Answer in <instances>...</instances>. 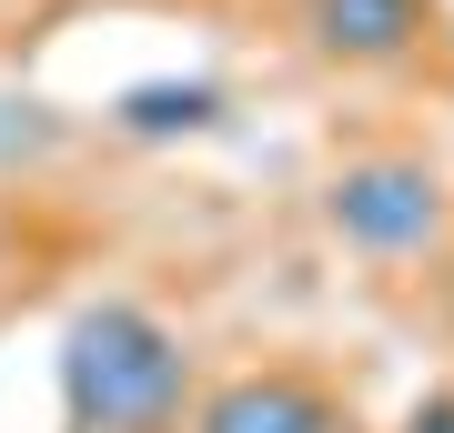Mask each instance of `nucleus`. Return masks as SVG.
<instances>
[{"instance_id": "1", "label": "nucleus", "mask_w": 454, "mask_h": 433, "mask_svg": "<svg viewBox=\"0 0 454 433\" xmlns=\"http://www.w3.org/2000/svg\"><path fill=\"white\" fill-rule=\"evenodd\" d=\"M182 333L142 303H91L61 333V414L71 433H172L182 423Z\"/></svg>"}, {"instance_id": "2", "label": "nucleus", "mask_w": 454, "mask_h": 433, "mask_svg": "<svg viewBox=\"0 0 454 433\" xmlns=\"http://www.w3.org/2000/svg\"><path fill=\"white\" fill-rule=\"evenodd\" d=\"M324 222L354 252H424L444 232V182L424 161H343L324 192Z\"/></svg>"}, {"instance_id": "3", "label": "nucleus", "mask_w": 454, "mask_h": 433, "mask_svg": "<svg viewBox=\"0 0 454 433\" xmlns=\"http://www.w3.org/2000/svg\"><path fill=\"white\" fill-rule=\"evenodd\" d=\"M192 433H354V423L313 373H232L223 393H202Z\"/></svg>"}, {"instance_id": "4", "label": "nucleus", "mask_w": 454, "mask_h": 433, "mask_svg": "<svg viewBox=\"0 0 454 433\" xmlns=\"http://www.w3.org/2000/svg\"><path fill=\"white\" fill-rule=\"evenodd\" d=\"M434 31V0H303V41L324 61H404Z\"/></svg>"}, {"instance_id": "5", "label": "nucleus", "mask_w": 454, "mask_h": 433, "mask_svg": "<svg viewBox=\"0 0 454 433\" xmlns=\"http://www.w3.org/2000/svg\"><path fill=\"white\" fill-rule=\"evenodd\" d=\"M112 121L131 131V142H182V131L223 121V91H212V81H131V91L112 101Z\"/></svg>"}, {"instance_id": "6", "label": "nucleus", "mask_w": 454, "mask_h": 433, "mask_svg": "<svg viewBox=\"0 0 454 433\" xmlns=\"http://www.w3.org/2000/svg\"><path fill=\"white\" fill-rule=\"evenodd\" d=\"M51 142H61V121H51L31 91H0V161H41Z\"/></svg>"}, {"instance_id": "7", "label": "nucleus", "mask_w": 454, "mask_h": 433, "mask_svg": "<svg viewBox=\"0 0 454 433\" xmlns=\"http://www.w3.org/2000/svg\"><path fill=\"white\" fill-rule=\"evenodd\" d=\"M404 433H454V393H424L414 414H404Z\"/></svg>"}]
</instances>
